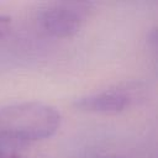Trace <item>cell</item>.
I'll list each match as a JSON object with an SVG mask.
<instances>
[{
    "label": "cell",
    "mask_w": 158,
    "mask_h": 158,
    "mask_svg": "<svg viewBox=\"0 0 158 158\" xmlns=\"http://www.w3.org/2000/svg\"><path fill=\"white\" fill-rule=\"evenodd\" d=\"M59 125V112L43 102L28 101L0 107V146L48 138L57 132Z\"/></svg>",
    "instance_id": "obj_1"
},
{
    "label": "cell",
    "mask_w": 158,
    "mask_h": 158,
    "mask_svg": "<svg viewBox=\"0 0 158 158\" xmlns=\"http://www.w3.org/2000/svg\"><path fill=\"white\" fill-rule=\"evenodd\" d=\"M91 4L60 1L44 5L38 12L40 26L51 36L65 38L75 35L85 23Z\"/></svg>",
    "instance_id": "obj_2"
},
{
    "label": "cell",
    "mask_w": 158,
    "mask_h": 158,
    "mask_svg": "<svg viewBox=\"0 0 158 158\" xmlns=\"http://www.w3.org/2000/svg\"><path fill=\"white\" fill-rule=\"evenodd\" d=\"M142 89L138 84H122L77 100L75 106L86 112L117 114L137 101Z\"/></svg>",
    "instance_id": "obj_3"
},
{
    "label": "cell",
    "mask_w": 158,
    "mask_h": 158,
    "mask_svg": "<svg viewBox=\"0 0 158 158\" xmlns=\"http://www.w3.org/2000/svg\"><path fill=\"white\" fill-rule=\"evenodd\" d=\"M11 28V19L5 15H0V38L7 35Z\"/></svg>",
    "instance_id": "obj_4"
},
{
    "label": "cell",
    "mask_w": 158,
    "mask_h": 158,
    "mask_svg": "<svg viewBox=\"0 0 158 158\" xmlns=\"http://www.w3.org/2000/svg\"><path fill=\"white\" fill-rule=\"evenodd\" d=\"M0 158H22L21 156L10 152V151H5V149H0Z\"/></svg>",
    "instance_id": "obj_5"
},
{
    "label": "cell",
    "mask_w": 158,
    "mask_h": 158,
    "mask_svg": "<svg viewBox=\"0 0 158 158\" xmlns=\"http://www.w3.org/2000/svg\"><path fill=\"white\" fill-rule=\"evenodd\" d=\"M115 158H117V157H115Z\"/></svg>",
    "instance_id": "obj_6"
}]
</instances>
